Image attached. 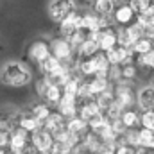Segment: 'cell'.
Instances as JSON below:
<instances>
[{"instance_id":"obj_1","label":"cell","mask_w":154,"mask_h":154,"mask_svg":"<svg viewBox=\"0 0 154 154\" xmlns=\"http://www.w3.org/2000/svg\"><path fill=\"white\" fill-rule=\"evenodd\" d=\"M0 81L2 84L11 88H23L31 84L32 70L22 61H7L0 70Z\"/></svg>"},{"instance_id":"obj_2","label":"cell","mask_w":154,"mask_h":154,"mask_svg":"<svg viewBox=\"0 0 154 154\" xmlns=\"http://www.w3.org/2000/svg\"><path fill=\"white\" fill-rule=\"evenodd\" d=\"M75 9H77L75 0H50V4H48V16H50L52 22L59 23L63 18H66Z\"/></svg>"},{"instance_id":"obj_3","label":"cell","mask_w":154,"mask_h":154,"mask_svg":"<svg viewBox=\"0 0 154 154\" xmlns=\"http://www.w3.org/2000/svg\"><path fill=\"white\" fill-rule=\"evenodd\" d=\"M48 45H50V54H52L54 57H57L59 61H70V59L75 56V52H74L70 41L66 38H61V36L52 38L48 41Z\"/></svg>"},{"instance_id":"obj_4","label":"cell","mask_w":154,"mask_h":154,"mask_svg":"<svg viewBox=\"0 0 154 154\" xmlns=\"http://www.w3.org/2000/svg\"><path fill=\"white\" fill-rule=\"evenodd\" d=\"M111 18H113V23L116 27H125V25H129L136 20V13L131 9L129 2H124V4L115 5V9L111 13Z\"/></svg>"},{"instance_id":"obj_5","label":"cell","mask_w":154,"mask_h":154,"mask_svg":"<svg viewBox=\"0 0 154 154\" xmlns=\"http://www.w3.org/2000/svg\"><path fill=\"white\" fill-rule=\"evenodd\" d=\"M48 56H50V45L47 39H34L27 48V57L36 65H39Z\"/></svg>"},{"instance_id":"obj_6","label":"cell","mask_w":154,"mask_h":154,"mask_svg":"<svg viewBox=\"0 0 154 154\" xmlns=\"http://www.w3.org/2000/svg\"><path fill=\"white\" fill-rule=\"evenodd\" d=\"M138 111L154 109V84H145L136 90V106Z\"/></svg>"},{"instance_id":"obj_7","label":"cell","mask_w":154,"mask_h":154,"mask_svg":"<svg viewBox=\"0 0 154 154\" xmlns=\"http://www.w3.org/2000/svg\"><path fill=\"white\" fill-rule=\"evenodd\" d=\"M31 143L36 147V151H38L39 154L48 152L50 147H52V143H54L52 133L47 131V129H43V127H39L34 133H31Z\"/></svg>"},{"instance_id":"obj_8","label":"cell","mask_w":154,"mask_h":154,"mask_svg":"<svg viewBox=\"0 0 154 154\" xmlns=\"http://www.w3.org/2000/svg\"><path fill=\"white\" fill-rule=\"evenodd\" d=\"M31 142V133H27L25 129H22L20 125L14 127L11 131V138H9V151L13 152H23V149L27 147V143Z\"/></svg>"},{"instance_id":"obj_9","label":"cell","mask_w":154,"mask_h":154,"mask_svg":"<svg viewBox=\"0 0 154 154\" xmlns=\"http://www.w3.org/2000/svg\"><path fill=\"white\" fill-rule=\"evenodd\" d=\"M56 109L65 116V118H70V116L77 115V95H70V93H63L61 100L57 102Z\"/></svg>"},{"instance_id":"obj_10","label":"cell","mask_w":154,"mask_h":154,"mask_svg":"<svg viewBox=\"0 0 154 154\" xmlns=\"http://www.w3.org/2000/svg\"><path fill=\"white\" fill-rule=\"evenodd\" d=\"M77 29H82L86 32H90V31H100V16L97 13H93V11L81 13Z\"/></svg>"},{"instance_id":"obj_11","label":"cell","mask_w":154,"mask_h":154,"mask_svg":"<svg viewBox=\"0 0 154 154\" xmlns=\"http://www.w3.org/2000/svg\"><path fill=\"white\" fill-rule=\"evenodd\" d=\"M99 113H102V109H100V106L97 104L95 99H88V100H79L77 102V115L81 118H84L86 122L91 116L99 115Z\"/></svg>"},{"instance_id":"obj_12","label":"cell","mask_w":154,"mask_h":154,"mask_svg":"<svg viewBox=\"0 0 154 154\" xmlns=\"http://www.w3.org/2000/svg\"><path fill=\"white\" fill-rule=\"evenodd\" d=\"M75 72L82 79H91L97 75V65L93 57H77L75 63Z\"/></svg>"},{"instance_id":"obj_13","label":"cell","mask_w":154,"mask_h":154,"mask_svg":"<svg viewBox=\"0 0 154 154\" xmlns=\"http://www.w3.org/2000/svg\"><path fill=\"white\" fill-rule=\"evenodd\" d=\"M116 43H118V39H116V27H115V25H109V27H106V29H102V31H100L99 48H100L102 52H106V50L113 48Z\"/></svg>"},{"instance_id":"obj_14","label":"cell","mask_w":154,"mask_h":154,"mask_svg":"<svg viewBox=\"0 0 154 154\" xmlns=\"http://www.w3.org/2000/svg\"><path fill=\"white\" fill-rule=\"evenodd\" d=\"M18 120H20V111L9 109V108L0 109V129L13 131L14 127H18Z\"/></svg>"},{"instance_id":"obj_15","label":"cell","mask_w":154,"mask_h":154,"mask_svg":"<svg viewBox=\"0 0 154 154\" xmlns=\"http://www.w3.org/2000/svg\"><path fill=\"white\" fill-rule=\"evenodd\" d=\"M82 145L86 147V151L88 154H95L100 151V147H102V140H100V136L95 133V131H91V129H88L84 134H82Z\"/></svg>"},{"instance_id":"obj_16","label":"cell","mask_w":154,"mask_h":154,"mask_svg":"<svg viewBox=\"0 0 154 154\" xmlns=\"http://www.w3.org/2000/svg\"><path fill=\"white\" fill-rule=\"evenodd\" d=\"M65 124H66V118L61 115L57 109H56V111H50V115H48L45 120H43V122H41L43 129H47V131H50V133H54L56 129L63 127Z\"/></svg>"},{"instance_id":"obj_17","label":"cell","mask_w":154,"mask_h":154,"mask_svg":"<svg viewBox=\"0 0 154 154\" xmlns=\"http://www.w3.org/2000/svg\"><path fill=\"white\" fill-rule=\"evenodd\" d=\"M18 125L22 129H25L27 133H34L36 129L43 127L41 122H39L36 116H32L29 111H20V120H18Z\"/></svg>"},{"instance_id":"obj_18","label":"cell","mask_w":154,"mask_h":154,"mask_svg":"<svg viewBox=\"0 0 154 154\" xmlns=\"http://www.w3.org/2000/svg\"><path fill=\"white\" fill-rule=\"evenodd\" d=\"M66 129L70 131V133H74V134H79V136H82L90 127H88V122L84 120V118H81L79 115L75 116H70V118H66Z\"/></svg>"},{"instance_id":"obj_19","label":"cell","mask_w":154,"mask_h":154,"mask_svg":"<svg viewBox=\"0 0 154 154\" xmlns=\"http://www.w3.org/2000/svg\"><path fill=\"white\" fill-rule=\"evenodd\" d=\"M100 48H99V43L95 41V39L91 38H84V41L81 43V47L77 48V57H91V56H95L97 52H99Z\"/></svg>"},{"instance_id":"obj_20","label":"cell","mask_w":154,"mask_h":154,"mask_svg":"<svg viewBox=\"0 0 154 154\" xmlns=\"http://www.w3.org/2000/svg\"><path fill=\"white\" fill-rule=\"evenodd\" d=\"M61 97H63V88H61V86H57V84H50V86H48V90H47V93L43 95V99H41V100H45L50 108H56V106H57V102L61 100Z\"/></svg>"},{"instance_id":"obj_21","label":"cell","mask_w":154,"mask_h":154,"mask_svg":"<svg viewBox=\"0 0 154 154\" xmlns=\"http://www.w3.org/2000/svg\"><path fill=\"white\" fill-rule=\"evenodd\" d=\"M113 9H115L113 0H93L91 2V11L97 13L99 16H111Z\"/></svg>"},{"instance_id":"obj_22","label":"cell","mask_w":154,"mask_h":154,"mask_svg":"<svg viewBox=\"0 0 154 154\" xmlns=\"http://www.w3.org/2000/svg\"><path fill=\"white\" fill-rule=\"evenodd\" d=\"M120 120L124 122L125 127H140V111L133 109V108H127V109L122 111Z\"/></svg>"},{"instance_id":"obj_23","label":"cell","mask_w":154,"mask_h":154,"mask_svg":"<svg viewBox=\"0 0 154 154\" xmlns=\"http://www.w3.org/2000/svg\"><path fill=\"white\" fill-rule=\"evenodd\" d=\"M27 111H29V113H31L32 116H36L39 122H43V120H45L47 116L50 115L52 108H50V106H48V104H47L45 100H39V102H34V104H32V106H31V108H29Z\"/></svg>"},{"instance_id":"obj_24","label":"cell","mask_w":154,"mask_h":154,"mask_svg":"<svg viewBox=\"0 0 154 154\" xmlns=\"http://www.w3.org/2000/svg\"><path fill=\"white\" fill-rule=\"evenodd\" d=\"M59 66H61V61H59L57 57H54L52 54H50L47 59H43V61L38 65L41 75H50V74H52V72H56Z\"/></svg>"},{"instance_id":"obj_25","label":"cell","mask_w":154,"mask_h":154,"mask_svg":"<svg viewBox=\"0 0 154 154\" xmlns=\"http://www.w3.org/2000/svg\"><path fill=\"white\" fill-rule=\"evenodd\" d=\"M95 133L100 136V140H102V142H118V134L115 133V129L111 127V124H109L108 120H106V122H104L97 131H95Z\"/></svg>"},{"instance_id":"obj_26","label":"cell","mask_w":154,"mask_h":154,"mask_svg":"<svg viewBox=\"0 0 154 154\" xmlns=\"http://www.w3.org/2000/svg\"><path fill=\"white\" fill-rule=\"evenodd\" d=\"M90 81V88H91V93H93V97L95 95H99L100 91H104V90H108L109 86H111V82H109V79L108 77H91V79H88Z\"/></svg>"},{"instance_id":"obj_27","label":"cell","mask_w":154,"mask_h":154,"mask_svg":"<svg viewBox=\"0 0 154 154\" xmlns=\"http://www.w3.org/2000/svg\"><path fill=\"white\" fill-rule=\"evenodd\" d=\"M122 142L131 147H138L140 145V127H127L125 133L122 134Z\"/></svg>"},{"instance_id":"obj_28","label":"cell","mask_w":154,"mask_h":154,"mask_svg":"<svg viewBox=\"0 0 154 154\" xmlns=\"http://www.w3.org/2000/svg\"><path fill=\"white\" fill-rule=\"evenodd\" d=\"M133 52L138 56V54H145V52H149V50H152L154 45H152V39L151 38H145V36H142L140 39H136L134 43H133Z\"/></svg>"},{"instance_id":"obj_29","label":"cell","mask_w":154,"mask_h":154,"mask_svg":"<svg viewBox=\"0 0 154 154\" xmlns=\"http://www.w3.org/2000/svg\"><path fill=\"white\" fill-rule=\"evenodd\" d=\"M140 145L152 151L154 149V131L147 127H140Z\"/></svg>"},{"instance_id":"obj_30","label":"cell","mask_w":154,"mask_h":154,"mask_svg":"<svg viewBox=\"0 0 154 154\" xmlns=\"http://www.w3.org/2000/svg\"><path fill=\"white\" fill-rule=\"evenodd\" d=\"M120 70H122V79H125V81H136V77L140 74V70H138V66L134 63L120 65Z\"/></svg>"},{"instance_id":"obj_31","label":"cell","mask_w":154,"mask_h":154,"mask_svg":"<svg viewBox=\"0 0 154 154\" xmlns=\"http://www.w3.org/2000/svg\"><path fill=\"white\" fill-rule=\"evenodd\" d=\"M88 99H93V93H91V88H90V81L82 79L81 84H79V90H77V102L79 100H88Z\"/></svg>"},{"instance_id":"obj_32","label":"cell","mask_w":154,"mask_h":154,"mask_svg":"<svg viewBox=\"0 0 154 154\" xmlns=\"http://www.w3.org/2000/svg\"><path fill=\"white\" fill-rule=\"evenodd\" d=\"M140 127H147L154 131V109L140 111Z\"/></svg>"},{"instance_id":"obj_33","label":"cell","mask_w":154,"mask_h":154,"mask_svg":"<svg viewBox=\"0 0 154 154\" xmlns=\"http://www.w3.org/2000/svg\"><path fill=\"white\" fill-rule=\"evenodd\" d=\"M127 2H129L131 9L136 13V16H138V14H142V13H143L151 4H152L154 0H127Z\"/></svg>"},{"instance_id":"obj_34","label":"cell","mask_w":154,"mask_h":154,"mask_svg":"<svg viewBox=\"0 0 154 154\" xmlns=\"http://www.w3.org/2000/svg\"><path fill=\"white\" fill-rule=\"evenodd\" d=\"M50 84H52V82L48 81V77L47 75H41L38 81H36V93L39 95V99H43V95L47 93V90H48Z\"/></svg>"},{"instance_id":"obj_35","label":"cell","mask_w":154,"mask_h":154,"mask_svg":"<svg viewBox=\"0 0 154 154\" xmlns=\"http://www.w3.org/2000/svg\"><path fill=\"white\" fill-rule=\"evenodd\" d=\"M9 138H11V131L0 129V147H9Z\"/></svg>"},{"instance_id":"obj_36","label":"cell","mask_w":154,"mask_h":154,"mask_svg":"<svg viewBox=\"0 0 154 154\" xmlns=\"http://www.w3.org/2000/svg\"><path fill=\"white\" fill-rule=\"evenodd\" d=\"M115 154H134V147H131L127 143H118Z\"/></svg>"},{"instance_id":"obj_37","label":"cell","mask_w":154,"mask_h":154,"mask_svg":"<svg viewBox=\"0 0 154 154\" xmlns=\"http://www.w3.org/2000/svg\"><path fill=\"white\" fill-rule=\"evenodd\" d=\"M143 36L154 39V25H145L143 27Z\"/></svg>"},{"instance_id":"obj_38","label":"cell","mask_w":154,"mask_h":154,"mask_svg":"<svg viewBox=\"0 0 154 154\" xmlns=\"http://www.w3.org/2000/svg\"><path fill=\"white\" fill-rule=\"evenodd\" d=\"M0 154H9V147H0Z\"/></svg>"},{"instance_id":"obj_39","label":"cell","mask_w":154,"mask_h":154,"mask_svg":"<svg viewBox=\"0 0 154 154\" xmlns=\"http://www.w3.org/2000/svg\"><path fill=\"white\" fill-rule=\"evenodd\" d=\"M82 2H86V4H91V2H93V0H82Z\"/></svg>"},{"instance_id":"obj_40","label":"cell","mask_w":154,"mask_h":154,"mask_svg":"<svg viewBox=\"0 0 154 154\" xmlns=\"http://www.w3.org/2000/svg\"><path fill=\"white\" fill-rule=\"evenodd\" d=\"M95 154H106V152H102V151H99V152H95Z\"/></svg>"},{"instance_id":"obj_41","label":"cell","mask_w":154,"mask_h":154,"mask_svg":"<svg viewBox=\"0 0 154 154\" xmlns=\"http://www.w3.org/2000/svg\"><path fill=\"white\" fill-rule=\"evenodd\" d=\"M151 79H152V82H154V70H152V77H151Z\"/></svg>"}]
</instances>
